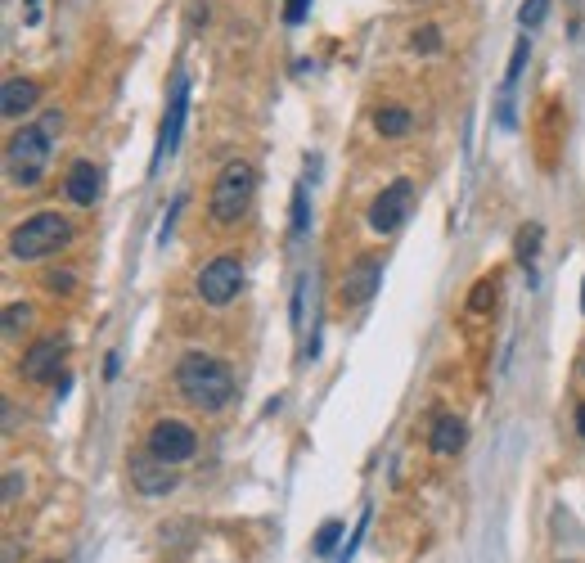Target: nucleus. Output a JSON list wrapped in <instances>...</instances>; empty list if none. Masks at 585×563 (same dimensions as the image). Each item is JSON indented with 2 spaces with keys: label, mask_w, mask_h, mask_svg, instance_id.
<instances>
[{
  "label": "nucleus",
  "mask_w": 585,
  "mask_h": 563,
  "mask_svg": "<svg viewBox=\"0 0 585 563\" xmlns=\"http://www.w3.org/2000/svg\"><path fill=\"white\" fill-rule=\"evenodd\" d=\"M414 212V181H392L387 190H378L374 194V203H369V212H365V221H369V230L374 235H396V230L405 226V217Z\"/></svg>",
  "instance_id": "nucleus-5"
},
{
  "label": "nucleus",
  "mask_w": 585,
  "mask_h": 563,
  "mask_svg": "<svg viewBox=\"0 0 585 563\" xmlns=\"http://www.w3.org/2000/svg\"><path fill=\"white\" fill-rule=\"evenodd\" d=\"M365 527H369V509H365V514H360L356 532H351V541L342 545V550H338V559H333V563H351V554H356V545H360V536H365Z\"/></svg>",
  "instance_id": "nucleus-24"
},
{
  "label": "nucleus",
  "mask_w": 585,
  "mask_h": 563,
  "mask_svg": "<svg viewBox=\"0 0 585 563\" xmlns=\"http://www.w3.org/2000/svg\"><path fill=\"white\" fill-rule=\"evenodd\" d=\"M117 361H122V356H108V361H104V374H108V379H117V370H122V365H117Z\"/></svg>",
  "instance_id": "nucleus-29"
},
{
  "label": "nucleus",
  "mask_w": 585,
  "mask_h": 563,
  "mask_svg": "<svg viewBox=\"0 0 585 563\" xmlns=\"http://www.w3.org/2000/svg\"><path fill=\"white\" fill-rule=\"evenodd\" d=\"M338 536H342V523H338V518H329V523H324L320 532H315L311 550L320 554V559H329V554H333V545H338Z\"/></svg>",
  "instance_id": "nucleus-21"
},
{
  "label": "nucleus",
  "mask_w": 585,
  "mask_h": 563,
  "mask_svg": "<svg viewBox=\"0 0 585 563\" xmlns=\"http://www.w3.org/2000/svg\"><path fill=\"white\" fill-rule=\"evenodd\" d=\"M45 289L50 293H72V275L68 271H50L45 275Z\"/></svg>",
  "instance_id": "nucleus-27"
},
{
  "label": "nucleus",
  "mask_w": 585,
  "mask_h": 563,
  "mask_svg": "<svg viewBox=\"0 0 585 563\" xmlns=\"http://www.w3.org/2000/svg\"><path fill=\"white\" fill-rule=\"evenodd\" d=\"M464 442H468V428H464V419L459 415H437L432 419V428H428L432 455H455V451H464Z\"/></svg>",
  "instance_id": "nucleus-14"
},
{
  "label": "nucleus",
  "mask_w": 585,
  "mask_h": 563,
  "mask_svg": "<svg viewBox=\"0 0 585 563\" xmlns=\"http://www.w3.org/2000/svg\"><path fill=\"white\" fill-rule=\"evenodd\" d=\"M410 127H414V118H410V109H405V104H383V109L374 113V131H378V136H387V140L405 136Z\"/></svg>",
  "instance_id": "nucleus-15"
},
{
  "label": "nucleus",
  "mask_w": 585,
  "mask_h": 563,
  "mask_svg": "<svg viewBox=\"0 0 585 563\" xmlns=\"http://www.w3.org/2000/svg\"><path fill=\"white\" fill-rule=\"evenodd\" d=\"M306 10H311V0H288V5H284V23H288V28H297V23L306 19Z\"/></svg>",
  "instance_id": "nucleus-26"
},
{
  "label": "nucleus",
  "mask_w": 585,
  "mask_h": 563,
  "mask_svg": "<svg viewBox=\"0 0 585 563\" xmlns=\"http://www.w3.org/2000/svg\"><path fill=\"white\" fill-rule=\"evenodd\" d=\"M149 451L167 464H185L198 455V433L185 419H158V424L149 428Z\"/></svg>",
  "instance_id": "nucleus-9"
},
{
  "label": "nucleus",
  "mask_w": 585,
  "mask_h": 563,
  "mask_svg": "<svg viewBox=\"0 0 585 563\" xmlns=\"http://www.w3.org/2000/svg\"><path fill=\"white\" fill-rule=\"evenodd\" d=\"M527 59H531V37L522 32L518 46H513V55H509V68H504V95H509L513 86L522 82V68H527Z\"/></svg>",
  "instance_id": "nucleus-16"
},
{
  "label": "nucleus",
  "mask_w": 585,
  "mask_h": 563,
  "mask_svg": "<svg viewBox=\"0 0 585 563\" xmlns=\"http://www.w3.org/2000/svg\"><path fill=\"white\" fill-rule=\"evenodd\" d=\"M18 496H23V473L5 469V505H18Z\"/></svg>",
  "instance_id": "nucleus-25"
},
{
  "label": "nucleus",
  "mask_w": 585,
  "mask_h": 563,
  "mask_svg": "<svg viewBox=\"0 0 585 563\" xmlns=\"http://www.w3.org/2000/svg\"><path fill=\"white\" fill-rule=\"evenodd\" d=\"M581 311H585V280H581Z\"/></svg>",
  "instance_id": "nucleus-32"
},
{
  "label": "nucleus",
  "mask_w": 585,
  "mask_h": 563,
  "mask_svg": "<svg viewBox=\"0 0 585 563\" xmlns=\"http://www.w3.org/2000/svg\"><path fill=\"white\" fill-rule=\"evenodd\" d=\"M576 433H581V437H585V406H581V410H576Z\"/></svg>",
  "instance_id": "nucleus-30"
},
{
  "label": "nucleus",
  "mask_w": 585,
  "mask_h": 563,
  "mask_svg": "<svg viewBox=\"0 0 585 563\" xmlns=\"http://www.w3.org/2000/svg\"><path fill=\"white\" fill-rule=\"evenodd\" d=\"M45 563H59V559H45Z\"/></svg>",
  "instance_id": "nucleus-34"
},
{
  "label": "nucleus",
  "mask_w": 585,
  "mask_h": 563,
  "mask_svg": "<svg viewBox=\"0 0 585 563\" xmlns=\"http://www.w3.org/2000/svg\"><path fill=\"white\" fill-rule=\"evenodd\" d=\"M14 554H18V545H14V541H5V563H14Z\"/></svg>",
  "instance_id": "nucleus-31"
},
{
  "label": "nucleus",
  "mask_w": 585,
  "mask_h": 563,
  "mask_svg": "<svg viewBox=\"0 0 585 563\" xmlns=\"http://www.w3.org/2000/svg\"><path fill=\"white\" fill-rule=\"evenodd\" d=\"M302 298H306V275L297 280V289H293V325H302Z\"/></svg>",
  "instance_id": "nucleus-28"
},
{
  "label": "nucleus",
  "mask_w": 585,
  "mask_h": 563,
  "mask_svg": "<svg viewBox=\"0 0 585 563\" xmlns=\"http://www.w3.org/2000/svg\"><path fill=\"white\" fill-rule=\"evenodd\" d=\"M176 392L198 415H221L234 401V374L221 356L212 352H185L176 365Z\"/></svg>",
  "instance_id": "nucleus-1"
},
{
  "label": "nucleus",
  "mask_w": 585,
  "mask_h": 563,
  "mask_svg": "<svg viewBox=\"0 0 585 563\" xmlns=\"http://www.w3.org/2000/svg\"><path fill=\"white\" fill-rule=\"evenodd\" d=\"M306 230H311V203H306V181H297V190H293V235L302 239Z\"/></svg>",
  "instance_id": "nucleus-18"
},
{
  "label": "nucleus",
  "mask_w": 585,
  "mask_h": 563,
  "mask_svg": "<svg viewBox=\"0 0 585 563\" xmlns=\"http://www.w3.org/2000/svg\"><path fill=\"white\" fill-rule=\"evenodd\" d=\"M495 275H486V280H477V289H473V298H468V311H486L495 302Z\"/></svg>",
  "instance_id": "nucleus-23"
},
{
  "label": "nucleus",
  "mask_w": 585,
  "mask_h": 563,
  "mask_svg": "<svg viewBox=\"0 0 585 563\" xmlns=\"http://www.w3.org/2000/svg\"><path fill=\"white\" fill-rule=\"evenodd\" d=\"M581 379H585V352H581Z\"/></svg>",
  "instance_id": "nucleus-33"
},
{
  "label": "nucleus",
  "mask_w": 585,
  "mask_h": 563,
  "mask_svg": "<svg viewBox=\"0 0 585 563\" xmlns=\"http://www.w3.org/2000/svg\"><path fill=\"white\" fill-rule=\"evenodd\" d=\"M513 248H518V262L531 271V262H536V248H540V226H522L518 239H513Z\"/></svg>",
  "instance_id": "nucleus-19"
},
{
  "label": "nucleus",
  "mask_w": 585,
  "mask_h": 563,
  "mask_svg": "<svg viewBox=\"0 0 585 563\" xmlns=\"http://www.w3.org/2000/svg\"><path fill=\"white\" fill-rule=\"evenodd\" d=\"M36 104H41V86L32 77H5V86H0V113L5 118H27Z\"/></svg>",
  "instance_id": "nucleus-13"
},
{
  "label": "nucleus",
  "mask_w": 585,
  "mask_h": 563,
  "mask_svg": "<svg viewBox=\"0 0 585 563\" xmlns=\"http://www.w3.org/2000/svg\"><path fill=\"white\" fill-rule=\"evenodd\" d=\"M185 113H189V77H185V73H176V77H171L167 113H162V122H158V145H153V163H149V172H158L162 158L176 154L180 131H185Z\"/></svg>",
  "instance_id": "nucleus-7"
},
{
  "label": "nucleus",
  "mask_w": 585,
  "mask_h": 563,
  "mask_svg": "<svg viewBox=\"0 0 585 563\" xmlns=\"http://www.w3.org/2000/svg\"><path fill=\"white\" fill-rule=\"evenodd\" d=\"M383 289V262L378 257H356V262L347 266V275H342V307H365L374 293Z\"/></svg>",
  "instance_id": "nucleus-10"
},
{
  "label": "nucleus",
  "mask_w": 585,
  "mask_h": 563,
  "mask_svg": "<svg viewBox=\"0 0 585 563\" xmlns=\"http://www.w3.org/2000/svg\"><path fill=\"white\" fill-rule=\"evenodd\" d=\"M243 289V262L239 257H212V262L198 271V298L207 302V307H230L234 298H239Z\"/></svg>",
  "instance_id": "nucleus-6"
},
{
  "label": "nucleus",
  "mask_w": 585,
  "mask_h": 563,
  "mask_svg": "<svg viewBox=\"0 0 585 563\" xmlns=\"http://www.w3.org/2000/svg\"><path fill=\"white\" fill-rule=\"evenodd\" d=\"M131 482L140 496H167V491L176 487V469L144 446L140 455H131Z\"/></svg>",
  "instance_id": "nucleus-11"
},
{
  "label": "nucleus",
  "mask_w": 585,
  "mask_h": 563,
  "mask_svg": "<svg viewBox=\"0 0 585 563\" xmlns=\"http://www.w3.org/2000/svg\"><path fill=\"white\" fill-rule=\"evenodd\" d=\"M27 325H32V307H27V302H9L5 307V338H18Z\"/></svg>",
  "instance_id": "nucleus-20"
},
{
  "label": "nucleus",
  "mask_w": 585,
  "mask_h": 563,
  "mask_svg": "<svg viewBox=\"0 0 585 563\" xmlns=\"http://www.w3.org/2000/svg\"><path fill=\"white\" fill-rule=\"evenodd\" d=\"M59 127H63L59 109H50L41 122H27V127H18L14 136L5 140V176H9V185H18V190H32V185H41L45 167H50L54 136H59Z\"/></svg>",
  "instance_id": "nucleus-2"
},
{
  "label": "nucleus",
  "mask_w": 585,
  "mask_h": 563,
  "mask_svg": "<svg viewBox=\"0 0 585 563\" xmlns=\"http://www.w3.org/2000/svg\"><path fill=\"white\" fill-rule=\"evenodd\" d=\"M32 5H36V0H32Z\"/></svg>",
  "instance_id": "nucleus-35"
},
{
  "label": "nucleus",
  "mask_w": 585,
  "mask_h": 563,
  "mask_svg": "<svg viewBox=\"0 0 585 563\" xmlns=\"http://www.w3.org/2000/svg\"><path fill=\"white\" fill-rule=\"evenodd\" d=\"M63 356H68V338H63V334H45V338H36V343L23 347L18 374H23V383H59Z\"/></svg>",
  "instance_id": "nucleus-8"
},
{
  "label": "nucleus",
  "mask_w": 585,
  "mask_h": 563,
  "mask_svg": "<svg viewBox=\"0 0 585 563\" xmlns=\"http://www.w3.org/2000/svg\"><path fill=\"white\" fill-rule=\"evenodd\" d=\"M99 190H104V172H99L90 158H77V163L63 172V194H68L77 208H95Z\"/></svg>",
  "instance_id": "nucleus-12"
},
{
  "label": "nucleus",
  "mask_w": 585,
  "mask_h": 563,
  "mask_svg": "<svg viewBox=\"0 0 585 563\" xmlns=\"http://www.w3.org/2000/svg\"><path fill=\"white\" fill-rule=\"evenodd\" d=\"M545 14H549V0H522V10H518V23H522V32L540 28V23H545Z\"/></svg>",
  "instance_id": "nucleus-22"
},
{
  "label": "nucleus",
  "mask_w": 585,
  "mask_h": 563,
  "mask_svg": "<svg viewBox=\"0 0 585 563\" xmlns=\"http://www.w3.org/2000/svg\"><path fill=\"white\" fill-rule=\"evenodd\" d=\"M441 46H446V41H441V28H437V23H423V28L410 32V50H414V55H437Z\"/></svg>",
  "instance_id": "nucleus-17"
},
{
  "label": "nucleus",
  "mask_w": 585,
  "mask_h": 563,
  "mask_svg": "<svg viewBox=\"0 0 585 563\" xmlns=\"http://www.w3.org/2000/svg\"><path fill=\"white\" fill-rule=\"evenodd\" d=\"M72 221L63 212H32L23 226H14L9 235V257L14 262H41V257H54L72 244Z\"/></svg>",
  "instance_id": "nucleus-4"
},
{
  "label": "nucleus",
  "mask_w": 585,
  "mask_h": 563,
  "mask_svg": "<svg viewBox=\"0 0 585 563\" xmlns=\"http://www.w3.org/2000/svg\"><path fill=\"white\" fill-rule=\"evenodd\" d=\"M252 194H257V167L234 158L216 172L212 181V194H207V217L212 226H239L252 208Z\"/></svg>",
  "instance_id": "nucleus-3"
}]
</instances>
